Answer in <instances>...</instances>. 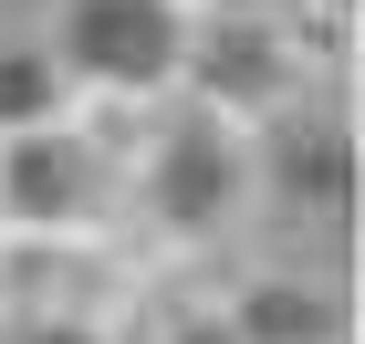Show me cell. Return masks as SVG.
<instances>
[{
	"instance_id": "6da1fadb",
	"label": "cell",
	"mask_w": 365,
	"mask_h": 344,
	"mask_svg": "<svg viewBox=\"0 0 365 344\" xmlns=\"http://www.w3.org/2000/svg\"><path fill=\"white\" fill-rule=\"evenodd\" d=\"M0 105H11V115H31V105H42V73H0Z\"/></svg>"
}]
</instances>
